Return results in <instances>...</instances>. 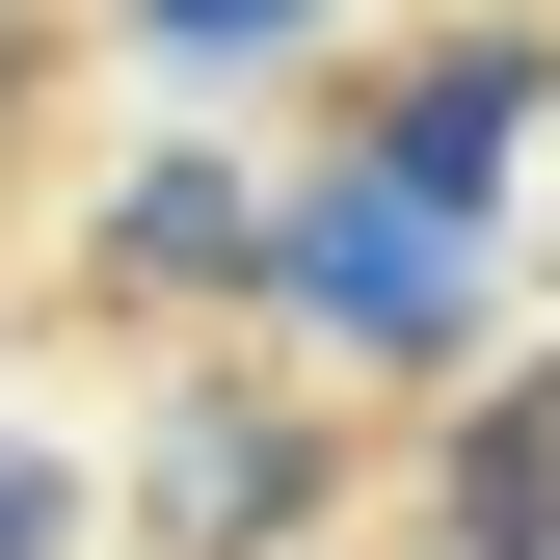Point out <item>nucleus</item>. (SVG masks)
Here are the masks:
<instances>
[{"instance_id": "7ed1b4c3", "label": "nucleus", "mask_w": 560, "mask_h": 560, "mask_svg": "<svg viewBox=\"0 0 560 560\" xmlns=\"http://www.w3.org/2000/svg\"><path fill=\"white\" fill-rule=\"evenodd\" d=\"M161 508H187V534H294V508H320V428H241V400H214V428L161 454Z\"/></svg>"}, {"instance_id": "f257e3e1", "label": "nucleus", "mask_w": 560, "mask_h": 560, "mask_svg": "<svg viewBox=\"0 0 560 560\" xmlns=\"http://www.w3.org/2000/svg\"><path fill=\"white\" fill-rule=\"evenodd\" d=\"M267 294H294V320H347V347H454L480 214H454V187H400V161H347L320 214H267Z\"/></svg>"}, {"instance_id": "f03ea898", "label": "nucleus", "mask_w": 560, "mask_h": 560, "mask_svg": "<svg viewBox=\"0 0 560 560\" xmlns=\"http://www.w3.org/2000/svg\"><path fill=\"white\" fill-rule=\"evenodd\" d=\"M508 133H534V54H428V81L374 107V161H400V187H454V214H480V187H508Z\"/></svg>"}, {"instance_id": "39448f33", "label": "nucleus", "mask_w": 560, "mask_h": 560, "mask_svg": "<svg viewBox=\"0 0 560 560\" xmlns=\"http://www.w3.org/2000/svg\"><path fill=\"white\" fill-rule=\"evenodd\" d=\"M454 534H480V560H560V428H534V400L454 428Z\"/></svg>"}, {"instance_id": "20e7f679", "label": "nucleus", "mask_w": 560, "mask_h": 560, "mask_svg": "<svg viewBox=\"0 0 560 560\" xmlns=\"http://www.w3.org/2000/svg\"><path fill=\"white\" fill-rule=\"evenodd\" d=\"M107 267H161V294H214V267H241V294H267V214H241L214 161H161V187L107 214Z\"/></svg>"}, {"instance_id": "0eeeda50", "label": "nucleus", "mask_w": 560, "mask_h": 560, "mask_svg": "<svg viewBox=\"0 0 560 560\" xmlns=\"http://www.w3.org/2000/svg\"><path fill=\"white\" fill-rule=\"evenodd\" d=\"M54 534H81V480H54V454H0V560H54Z\"/></svg>"}, {"instance_id": "423d86ee", "label": "nucleus", "mask_w": 560, "mask_h": 560, "mask_svg": "<svg viewBox=\"0 0 560 560\" xmlns=\"http://www.w3.org/2000/svg\"><path fill=\"white\" fill-rule=\"evenodd\" d=\"M161 54H267V27H320V0H133Z\"/></svg>"}]
</instances>
